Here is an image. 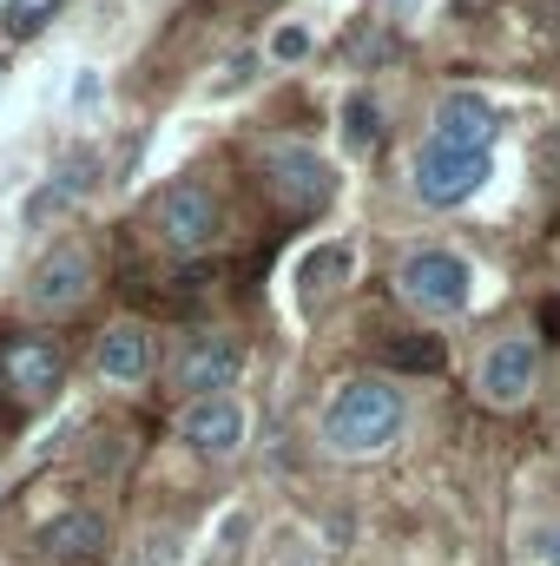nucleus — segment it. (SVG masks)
<instances>
[{
    "label": "nucleus",
    "mask_w": 560,
    "mask_h": 566,
    "mask_svg": "<svg viewBox=\"0 0 560 566\" xmlns=\"http://www.w3.org/2000/svg\"><path fill=\"white\" fill-rule=\"evenodd\" d=\"M403 422H409V402L390 376H350L323 409V448L343 461H370L403 434Z\"/></svg>",
    "instance_id": "1"
},
{
    "label": "nucleus",
    "mask_w": 560,
    "mask_h": 566,
    "mask_svg": "<svg viewBox=\"0 0 560 566\" xmlns=\"http://www.w3.org/2000/svg\"><path fill=\"white\" fill-rule=\"evenodd\" d=\"M396 290L422 316H462L468 296H475V271H468V258H455L442 244H422L396 264Z\"/></svg>",
    "instance_id": "2"
},
{
    "label": "nucleus",
    "mask_w": 560,
    "mask_h": 566,
    "mask_svg": "<svg viewBox=\"0 0 560 566\" xmlns=\"http://www.w3.org/2000/svg\"><path fill=\"white\" fill-rule=\"evenodd\" d=\"M152 231H158V244L178 251V258L211 251V238H218V198H211V185L172 178V185L158 191V205H152Z\"/></svg>",
    "instance_id": "3"
},
{
    "label": "nucleus",
    "mask_w": 560,
    "mask_h": 566,
    "mask_svg": "<svg viewBox=\"0 0 560 566\" xmlns=\"http://www.w3.org/2000/svg\"><path fill=\"white\" fill-rule=\"evenodd\" d=\"M93 251H80V244H60V251H46L40 264H33V277H27V310L33 316H73L86 296H93Z\"/></svg>",
    "instance_id": "4"
},
{
    "label": "nucleus",
    "mask_w": 560,
    "mask_h": 566,
    "mask_svg": "<svg viewBox=\"0 0 560 566\" xmlns=\"http://www.w3.org/2000/svg\"><path fill=\"white\" fill-rule=\"evenodd\" d=\"M535 382H541V349H535V336H501V343H488V356H481V369H475V396H481L488 409H521V402L535 396Z\"/></svg>",
    "instance_id": "5"
},
{
    "label": "nucleus",
    "mask_w": 560,
    "mask_h": 566,
    "mask_svg": "<svg viewBox=\"0 0 560 566\" xmlns=\"http://www.w3.org/2000/svg\"><path fill=\"white\" fill-rule=\"evenodd\" d=\"M488 171H495V165H488V151H448V145H422V151H416V171H409V178H416V198H422V205H442V211H448V205H468V198L488 185Z\"/></svg>",
    "instance_id": "6"
},
{
    "label": "nucleus",
    "mask_w": 560,
    "mask_h": 566,
    "mask_svg": "<svg viewBox=\"0 0 560 566\" xmlns=\"http://www.w3.org/2000/svg\"><path fill=\"white\" fill-rule=\"evenodd\" d=\"M265 178H271V191H278L283 205H297V211H317L336 191V171L317 158V145H265Z\"/></svg>",
    "instance_id": "7"
},
{
    "label": "nucleus",
    "mask_w": 560,
    "mask_h": 566,
    "mask_svg": "<svg viewBox=\"0 0 560 566\" xmlns=\"http://www.w3.org/2000/svg\"><path fill=\"white\" fill-rule=\"evenodd\" d=\"M238 369H245V349H238V336H191L185 343V356H178V369H172V382L191 396V402H205V396H225L231 382H238Z\"/></svg>",
    "instance_id": "8"
},
{
    "label": "nucleus",
    "mask_w": 560,
    "mask_h": 566,
    "mask_svg": "<svg viewBox=\"0 0 560 566\" xmlns=\"http://www.w3.org/2000/svg\"><path fill=\"white\" fill-rule=\"evenodd\" d=\"M178 434H185V448H198L211 461H231L245 448V409L231 396H205V402H191L178 416Z\"/></svg>",
    "instance_id": "9"
},
{
    "label": "nucleus",
    "mask_w": 560,
    "mask_h": 566,
    "mask_svg": "<svg viewBox=\"0 0 560 566\" xmlns=\"http://www.w3.org/2000/svg\"><path fill=\"white\" fill-rule=\"evenodd\" d=\"M0 376L20 402H40L53 382H60V343L53 336H13L0 343Z\"/></svg>",
    "instance_id": "10"
},
{
    "label": "nucleus",
    "mask_w": 560,
    "mask_h": 566,
    "mask_svg": "<svg viewBox=\"0 0 560 566\" xmlns=\"http://www.w3.org/2000/svg\"><path fill=\"white\" fill-rule=\"evenodd\" d=\"M40 554L60 560V566H80V560H93V554H106V514H93V507L53 514V521L40 527Z\"/></svg>",
    "instance_id": "11"
},
{
    "label": "nucleus",
    "mask_w": 560,
    "mask_h": 566,
    "mask_svg": "<svg viewBox=\"0 0 560 566\" xmlns=\"http://www.w3.org/2000/svg\"><path fill=\"white\" fill-rule=\"evenodd\" d=\"M495 139V106L481 93H448L435 106V139L428 145H448V151H488Z\"/></svg>",
    "instance_id": "12"
},
{
    "label": "nucleus",
    "mask_w": 560,
    "mask_h": 566,
    "mask_svg": "<svg viewBox=\"0 0 560 566\" xmlns=\"http://www.w3.org/2000/svg\"><path fill=\"white\" fill-rule=\"evenodd\" d=\"M93 369L106 376V382H120V389H133L152 376V329L145 323H113L100 343H93Z\"/></svg>",
    "instance_id": "13"
},
{
    "label": "nucleus",
    "mask_w": 560,
    "mask_h": 566,
    "mask_svg": "<svg viewBox=\"0 0 560 566\" xmlns=\"http://www.w3.org/2000/svg\"><path fill=\"white\" fill-rule=\"evenodd\" d=\"M297 277H303L310 296H323V290H336V283L350 277V251H343V244H323V251H310V258H303V271H297Z\"/></svg>",
    "instance_id": "14"
},
{
    "label": "nucleus",
    "mask_w": 560,
    "mask_h": 566,
    "mask_svg": "<svg viewBox=\"0 0 560 566\" xmlns=\"http://www.w3.org/2000/svg\"><path fill=\"white\" fill-rule=\"evenodd\" d=\"M93 171H100V158H93V151H66V158L53 165V185H46V191L66 205V198H80V191H93Z\"/></svg>",
    "instance_id": "15"
},
{
    "label": "nucleus",
    "mask_w": 560,
    "mask_h": 566,
    "mask_svg": "<svg viewBox=\"0 0 560 566\" xmlns=\"http://www.w3.org/2000/svg\"><path fill=\"white\" fill-rule=\"evenodd\" d=\"M376 133H383V126H376V106H370L363 93H350V106H343V139H350V151H370Z\"/></svg>",
    "instance_id": "16"
},
{
    "label": "nucleus",
    "mask_w": 560,
    "mask_h": 566,
    "mask_svg": "<svg viewBox=\"0 0 560 566\" xmlns=\"http://www.w3.org/2000/svg\"><path fill=\"white\" fill-rule=\"evenodd\" d=\"M46 13H53V0H13L0 20H7V33H13V40H33V33L46 27Z\"/></svg>",
    "instance_id": "17"
},
{
    "label": "nucleus",
    "mask_w": 560,
    "mask_h": 566,
    "mask_svg": "<svg viewBox=\"0 0 560 566\" xmlns=\"http://www.w3.org/2000/svg\"><path fill=\"white\" fill-rule=\"evenodd\" d=\"M383 356H390L396 369H442V343H435V336H422V343H390Z\"/></svg>",
    "instance_id": "18"
},
{
    "label": "nucleus",
    "mask_w": 560,
    "mask_h": 566,
    "mask_svg": "<svg viewBox=\"0 0 560 566\" xmlns=\"http://www.w3.org/2000/svg\"><path fill=\"white\" fill-rule=\"evenodd\" d=\"M521 547L535 554V560H548V566H560V521H535L528 534H521Z\"/></svg>",
    "instance_id": "19"
},
{
    "label": "nucleus",
    "mask_w": 560,
    "mask_h": 566,
    "mask_svg": "<svg viewBox=\"0 0 560 566\" xmlns=\"http://www.w3.org/2000/svg\"><path fill=\"white\" fill-rule=\"evenodd\" d=\"M271 60H283V66L310 60V33H303V27H278V33H271Z\"/></svg>",
    "instance_id": "20"
},
{
    "label": "nucleus",
    "mask_w": 560,
    "mask_h": 566,
    "mask_svg": "<svg viewBox=\"0 0 560 566\" xmlns=\"http://www.w3.org/2000/svg\"><path fill=\"white\" fill-rule=\"evenodd\" d=\"M251 73H258V53H238V60L225 66V80H218L211 93H218V99H225V93H245V86H251Z\"/></svg>",
    "instance_id": "21"
},
{
    "label": "nucleus",
    "mask_w": 560,
    "mask_h": 566,
    "mask_svg": "<svg viewBox=\"0 0 560 566\" xmlns=\"http://www.w3.org/2000/svg\"><path fill=\"white\" fill-rule=\"evenodd\" d=\"M278 566H323V560H317V554H303V547H297V554H283Z\"/></svg>",
    "instance_id": "22"
}]
</instances>
